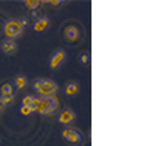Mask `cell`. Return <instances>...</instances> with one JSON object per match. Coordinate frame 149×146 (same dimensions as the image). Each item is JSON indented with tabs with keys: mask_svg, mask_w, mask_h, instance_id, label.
<instances>
[{
	"mask_svg": "<svg viewBox=\"0 0 149 146\" xmlns=\"http://www.w3.org/2000/svg\"><path fill=\"white\" fill-rule=\"evenodd\" d=\"M59 106H60V101L55 95L46 96V97L39 98L36 112H39L41 115H53L59 109Z\"/></svg>",
	"mask_w": 149,
	"mask_h": 146,
	"instance_id": "obj_1",
	"label": "cell"
},
{
	"mask_svg": "<svg viewBox=\"0 0 149 146\" xmlns=\"http://www.w3.org/2000/svg\"><path fill=\"white\" fill-rule=\"evenodd\" d=\"M34 89L40 95L46 97V96L55 95V92L58 91V85L55 84V82H53L51 80L41 79V80H36L34 82Z\"/></svg>",
	"mask_w": 149,
	"mask_h": 146,
	"instance_id": "obj_2",
	"label": "cell"
},
{
	"mask_svg": "<svg viewBox=\"0 0 149 146\" xmlns=\"http://www.w3.org/2000/svg\"><path fill=\"white\" fill-rule=\"evenodd\" d=\"M22 33V25L19 21H10L5 26V34L10 39H15Z\"/></svg>",
	"mask_w": 149,
	"mask_h": 146,
	"instance_id": "obj_3",
	"label": "cell"
},
{
	"mask_svg": "<svg viewBox=\"0 0 149 146\" xmlns=\"http://www.w3.org/2000/svg\"><path fill=\"white\" fill-rule=\"evenodd\" d=\"M62 137L65 139H67L68 141L73 143V144H77L81 140V136L80 133L77 131V130H74V129H67L62 132Z\"/></svg>",
	"mask_w": 149,
	"mask_h": 146,
	"instance_id": "obj_4",
	"label": "cell"
},
{
	"mask_svg": "<svg viewBox=\"0 0 149 146\" xmlns=\"http://www.w3.org/2000/svg\"><path fill=\"white\" fill-rule=\"evenodd\" d=\"M65 35L69 41H77L79 39V36H80V30L77 26L69 25L65 29Z\"/></svg>",
	"mask_w": 149,
	"mask_h": 146,
	"instance_id": "obj_5",
	"label": "cell"
},
{
	"mask_svg": "<svg viewBox=\"0 0 149 146\" xmlns=\"http://www.w3.org/2000/svg\"><path fill=\"white\" fill-rule=\"evenodd\" d=\"M38 104H39V98L33 97V96H26V97L22 99V105L29 107V110H31L32 112H33V111H36Z\"/></svg>",
	"mask_w": 149,
	"mask_h": 146,
	"instance_id": "obj_6",
	"label": "cell"
},
{
	"mask_svg": "<svg viewBox=\"0 0 149 146\" xmlns=\"http://www.w3.org/2000/svg\"><path fill=\"white\" fill-rule=\"evenodd\" d=\"M65 57H66V53L63 52V50H58L53 56H52V59H51V68H53V69H55L56 67H59L60 65V63L65 60Z\"/></svg>",
	"mask_w": 149,
	"mask_h": 146,
	"instance_id": "obj_7",
	"label": "cell"
},
{
	"mask_svg": "<svg viewBox=\"0 0 149 146\" xmlns=\"http://www.w3.org/2000/svg\"><path fill=\"white\" fill-rule=\"evenodd\" d=\"M75 119V115L72 110H63L59 116V122L62 124H69Z\"/></svg>",
	"mask_w": 149,
	"mask_h": 146,
	"instance_id": "obj_8",
	"label": "cell"
},
{
	"mask_svg": "<svg viewBox=\"0 0 149 146\" xmlns=\"http://www.w3.org/2000/svg\"><path fill=\"white\" fill-rule=\"evenodd\" d=\"M15 49H17V46H15V43H14L13 40H6V41L3 43V50H4V53L7 54V55L13 54V53L15 52Z\"/></svg>",
	"mask_w": 149,
	"mask_h": 146,
	"instance_id": "obj_9",
	"label": "cell"
},
{
	"mask_svg": "<svg viewBox=\"0 0 149 146\" xmlns=\"http://www.w3.org/2000/svg\"><path fill=\"white\" fill-rule=\"evenodd\" d=\"M79 91V85L77 83H74V82H69L66 87V94L69 95V96H74V95H77Z\"/></svg>",
	"mask_w": 149,
	"mask_h": 146,
	"instance_id": "obj_10",
	"label": "cell"
},
{
	"mask_svg": "<svg viewBox=\"0 0 149 146\" xmlns=\"http://www.w3.org/2000/svg\"><path fill=\"white\" fill-rule=\"evenodd\" d=\"M48 26V20L47 19H41L39 21H36L34 25V30L35 32H42L45 30V28Z\"/></svg>",
	"mask_w": 149,
	"mask_h": 146,
	"instance_id": "obj_11",
	"label": "cell"
},
{
	"mask_svg": "<svg viewBox=\"0 0 149 146\" xmlns=\"http://www.w3.org/2000/svg\"><path fill=\"white\" fill-rule=\"evenodd\" d=\"M1 92H3V96H12L13 94V88L11 84L8 83H5L3 87H1Z\"/></svg>",
	"mask_w": 149,
	"mask_h": 146,
	"instance_id": "obj_12",
	"label": "cell"
},
{
	"mask_svg": "<svg viewBox=\"0 0 149 146\" xmlns=\"http://www.w3.org/2000/svg\"><path fill=\"white\" fill-rule=\"evenodd\" d=\"M25 5H26V7L29 8V10H35V8L39 7L40 1H38V0H26Z\"/></svg>",
	"mask_w": 149,
	"mask_h": 146,
	"instance_id": "obj_13",
	"label": "cell"
},
{
	"mask_svg": "<svg viewBox=\"0 0 149 146\" xmlns=\"http://www.w3.org/2000/svg\"><path fill=\"white\" fill-rule=\"evenodd\" d=\"M15 84H17V87H18L19 89L25 88V85H26V79H25L24 76H18V77L15 79Z\"/></svg>",
	"mask_w": 149,
	"mask_h": 146,
	"instance_id": "obj_14",
	"label": "cell"
},
{
	"mask_svg": "<svg viewBox=\"0 0 149 146\" xmlns=\"http://www.w3.org/2000/svg\"><path fill=\"white\" fill-rule=\"evenodd\" d=\"M20 111H21V114H22L24 116H27V115H29V114L32 112V111L29 110V107H27V106H25V105H22V106H21Z\"/></svg>",
	"mask_w": 149,
	"mask_h": 146,
	"instance_id": "obj_15",
	"label": "cell"
},
{
	"mask_svg": "<svg viewBox=\"0 0 149 146\" xmlns=\"http://www.w3.org/2000/svg\"><path fill=\"white\" fill-rule=\"evenodd\" d=\"M81 61H82V63H87V62H88V55L84 54V55L81 56Z\"/></svg>",
	"mask_w": 149,
	"mask_h": 146,
	"instance_id": "obj_16",
	"label": "cell"
},
{
	"mask_svg": "<svg viewBox=\"0 0 149 146\" xmlns=\"http://www.w3.org/2000/svg\"><path fill=\"white\" fill-rule=\"evenodd\" d=\"M48 3H51L52 5H59L60 4V1H48Z\"/></svg>",
	"mask_w": 149,
	"mask_h": 146,
	"instance_id": "obj_17",
	"label": "cell"
}]
</instances>
